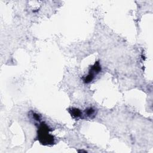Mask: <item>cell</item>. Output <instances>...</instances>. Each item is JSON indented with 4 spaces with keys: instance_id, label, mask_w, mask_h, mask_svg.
Segmentation results:
<instances>
[{
    "instance_id": "6da1fadb",
    "label": "cell",
    "mask_w": 153,
    "mask_h": 153,
    "mask_svg": "<svg viewBox=\"0 0 153 153\" xmlns=\"http://www.w3.org/2000/svg\"><path fill=\"white\" fill-rule=\"evenodd\" d=\"M49 126L44 123H41L38 130V139L39 142L44 145H52L54 143V139L49 132L51 131Z\"/></svg>"
},
{
    "instance_id": "7a4b0ae2",
    "label": "cell",
    "mask_w": 153,
    "mask_h": 153,
    "mask_svg": "<svg viewBox=\"0 0 153 153\" xmlns=\"http://www.w3.org/2000/svg\"><path fill=\"white\" fill-rule=\"evenodd\" d=\"M101 71V66L98 62H96L90 68V70L89 71V73L87 76H86L84 79H83V81H84L86 83H89L91 82L94 77L95 74H98L100 73Z\"/></svg>"
},
{
    "instance_id": "3957f363",
    "label": "cell",
    "mask_w": 153,
    "mask_h": 153,
    "mask_svg": "<svg viewBox=\"0 0 153 153\" xmlns=\"http://www.w3.org/2000/svg\"><path fill=\"white\" fill-rule=\"evenodd\" d=\"M69 111L71 116L74 118H80L82 116V112L78 108H72L69 110Z\"/></svg>"
},
{
    "instance_id": "277c9868",
    "label": "cell",
    "mask_w": 153,
    "mask_h": 153,
    "mask_svg": "<svg viewBox=\"0 0 153 153\" xmlns=\"http://www.w3.org/2000/svg\"><path fill=\"white\" fill-rule=\"evenodd\" d=\"M95 111L92 108H89L87 109H86V116L87 117H91L94 114Z\"/></svg>"
},
{
    "instance_id": "5b68a950",
    "label": "cell",
    "mask_w": 153,
    "mask_h": 153,
    "mask_svg": "<svg viewBox=\"0 0 153 153\" xmlns=\"http://www.w3.org/2000/svg\"><path fill=\"white\" fill-rule=\"evenodd\" d=\"M32 117L37 121H39L40 120V118H41L40 116L37 114H36V113H33L32 114Z\"/></svg>"
}]
</instances>
